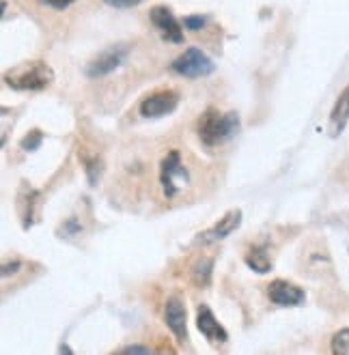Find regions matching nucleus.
<instances>
[{
    "label": "nucleus",
    "instance_id": "nucleus-1",
    "mask_svg": "<svg viewBox=\"0 0 349 355\" xmlns=\"http://www.w3.org/2000/svg\"><path fill=\"white\" fill-rule=\"evenodd\" d=\"M237 130H239V116L235 112L222 114L216 108H207L196 123L198 138L205 147H210V149L231 140L237 134Z\"/></svg>",
    "mask_w": 349,
    "mask_h": 355
},
{
    "label": "nucleus",
    "instance_id": "nucleus-2",
    "mask_svg": "<svg viewBox=\"0 0 349 355\" xmlns=\"http://www.w3.org/2000/svg\"><path fill=\"white\" fill-rule=\"evenodd\" d=\"M5 82L15 91H44L54 82V71L44 60H28L7 71Z\"/></svg>",
    "mask_w": 349,
    "mask_h": 355
},
{
    "label": "nucleus",
    "instance_id": "nucleus-3",
    "mask_svg": "<svg viewBox=\"0 0 349 355\" xmlns=\"http://www.w3.org/2000/svg\"><path fill=\"white\" fill-rule=\"evenodd\" d=\"M160 185L167 198H175L183 187L190 185V173L181 162L179 149L167 153V157L160 164Z\"/></svg>",
    "mask_w": 349,
    "mask_h": 355
},
{
    "label": "nucleus",
    "instance_id": "nucleus-4",
    "mask_svg": "<svg viewBox=\"0 0 349 355\" xmlns=\"http://www.w3.org/2000/svg\"><path fill=\"white\" fill-rule=\"evenodd\" d=\"M214 69H216L214 60L201 48H188L173 60V71L183 78H205V76H212Z\"/></svg>",
    "mask_w": 349,
    "mask_h": 355
},
{
    "label": "nucleus",
    "instance_id": "nucleus-5",
    "mask_svg": "<svg viewBox=\"0 0 349 355\" xmlns=\"http://www.w3.org/2000/svg\"><path fill=\"white\" fill-rule=\"evenodd\" d=\"M128 52H130L128 46H112L106 52L97 54L87 65V76L89 78H104V76L112 73L114 69H119L123 65V60L128 58Z\"/></svg>",
    "mask_w": 349,
    "mask_h": 355
},
{
    "label": "nucleus",
    "instance_id": "nucleus-6",
    "mask_svg": "<svg viewBox=\"0 0 349 355\" xmlns=\"http://www.w3.org/2000/svg\"><path fill=\"white\" fill-rule=\"evenodd\" d=\"M177 103H179V95L175 91H158L142 99L138 110L145 119H160V116L175 112Z\"/></svg>",
    "mask_w": 349,
    "mask_h": 355
},
{
    "label": "nucleus",
    "instance_id": "nucleus-7",
    "mask_svg": "<svg viewBox=\"0 0 349 355\" xmlns=\"http://www.w3.org/2000/svg\"><path fill=\"white\" fill-rule=\"evenodd\" d=\"M149 17L164 39L171 41V44H183V26L169 7H153Z\"/></svg>",
    "mask_w": 349,
    "mask_h": 355
},
{
    "label": "nucleus",
    "instance_id": "nucleus-8",
    "mask_svg": "<svg viewBox=\"0 0 349 355\" xmlns=\"http://www.w3.org/2000/svg\"><path fill=\"white\" fill-rule=\"evenodd\" d=\"M196 327L210 343H227L229 334L220 325V321L214 317V312L207 304H201L196 308Z\"/></svg>",
    "mask_w": 349,
    "mask_h": 355
},
{
    "label": "nucleus",
    "instance_id": "nucleus-9",
    "mask_svg": "<svg viewBox=\"0 0 349 355\" xmlns=\"http://www.w3.org/2000/svg\"><path fill=\"white\" fill-rule=\"evenodd\" d=\"M268 297L276 306H300L306 300V293L293 282L287 280H274L268 286Z\"/></svg>",
    "mask_w": 349,
    "mask_h": 355
},
{
    "label": "nucleus",
    "instance_id": "nucleus-10",
    "mask_svg": "<svg viewBox=\"0 0 349 355\" xmlns=\"http://www.w3.org/2000/svg\"><path fill=\"white\" fill-rule=\"evenodd\" d=\"M164 321H167L169 329L175 334V338L179 343L188 340V317H186V306L179 297H173L167 302V308H164Z\"/></svg>",
    "mask_w": 349,
    "mask_h": 355
},
{
    "label": "nucleus",
    "instance_id": "nucleus-11",
    "mask_svg": "<svg viewBox=\"0 0 349 355\" xmlns=\"http://www.w3.org/2000/svg\"><path fill=\"white\" fill-rule=\"evenodd\" d=\"M239 224H241V211H239V209H231V211L224 216L222 220H218L216 226H212L210 231H205L198 237L203 241H220V239H227L233 231H237Z\"/></svg>",
    "mask_w": 349,
    "mask_h": 355
},
{
    "label": "nucleus",
    "instance_id": "nucleus-12",
    "mask_svg": "<svg viewBox=\"0 0 349 355\" xmlns=\"http://www.w3.org/2000/svg\"><path fill=\"white\" fill-rule=\"evenodd\" d=\"M349 123V85L343 89V93L339 95L334 108H332V114H330V136L337 138L343 134V130L347 128Z\"/></svg>",
    "mask_w": 349,
    "mask_h": 355
},
{
    "label": "nucleus",
    "instance_id": "nucleus-13",
    "mask_svg": "<svg viewBox=\"0 0 349 355\" xmlns=\"http://www.w3.org/2000/svg\"><path fill=\"white\" fill-rule=\"evenodd\" d=\"M246 265H248L253 271L257 274H268L272 269V261H270V254H268V248L265 245H255L248 250V254L244 257Z\"/></svg>",
    "mask_w": 349,
    "mask_h": 355
},
{
    "label": "nucleus",
    "instance_id": "nucleus-14",
    "mask_svg": "<svg viewBox=\"0 0 349 355\" xmlns=\"http://www.w3.org/2000/svg\"><path fill=\"white\" fill-rule=\"evenodd\" d=\"M332 353L334 355H349V327L334 334V338H332Z\"/></svg>",
    "mask_w": 349,
    "mask_h": 355
},
{
    "label": "nucleus",
    "instance_id": "nucleus-15",
    "mask_svg": "<svg viewBox=\"0 0 349 355\" xmlns=\"http://www.w3.org/2000/svg\"><path fill=\"white\" fill-rule=\"evenodd\" d=\"M41 142H44V132H41V130H33L28 136L22 138L19 147H22L24 151H37L41 147Z\"/></svg>",
    "mask_w": 349,
    "mask_h": 355
},
{
    "label": "nucleus",
    "instance_id": "nucleus-16",
    "mask_svg": "<svg viewBox=\"0 0 349 355\" xmlns=\"http://www.w3.org/2000/svg\"><path fill=\"white\" fill-rule=\"evenodd\" d=\"M85 166H87V177H89V183L91 185H95L97 183V179H99V173H101V162H99V157L97 155H93V157H85Z\"/></svg>",
    "mask_w": 349,
    "mask_h": 355
},
{
    "label": "nucleus",
    "instance_id": "nucleus-17",
    "mask_svg": "<svg viewBox=\"0 0 349 355\" xmlns=\"http://www.w3.org/2000/svg\"><path fill=\"white\" fill-rule=\"evenodd\" d=\"M212 267H214V261H201V265L194 269V276H196V282L198 284H210V278H212Z\"/></svg>",
    "mask_w": 349,
    "mask_h": 355
},
{
    "label": "nucleus",
    "instance_id": "nucleus-18",
    "mask_svg": "<svg viewBox=\"0 0 349 355\" xmlns=\"http://www.w3.org/2000/svg\"><path fill=\"white\" fill-rule=\"evenodd\" d=\"M183 26H186L188 31H201L205 26V17H201V15H188L186 19H183Z\"/></svg>",
    "mask_w": 349,
    "mask_h": 355
},
{
    "label": "nucleus",
    "instance_id": "nucleus-19",
    "mask_svg": "<svg viewBox=\"0 0 349 355\" xmlns=\"http://www.w3.org/2000/svg\"><path fill=\"white\" fill-rule=\"evenodd\" d=\"M104 3L114 7V9H132L140 3V0H104Z\"/></svg>",
    "mask_w": 349,
    "mask_h": 355
},
{
    "label": "nucleus",
    "instance_id": "nucleus-20",
    "mask_svg": "<svg viewBox=\"0 0 349 355\" xmlns=\"http://www.w3.org/2000/svg\"><path fill=\"white\" fill-rule=\"evenodd\" d=\"M44 3H46L48 7L56 9V11H63V9H67L69 5H74L76 0H44Z\"/></svg>",
    "mask_w": 349,
    "mask_h": 355
},
{
    "label": "nucleus",
    "instance_id": "nucleus-21",
    "mask_svg": "<svg viewBox=\"0 0 349 355\" xmlns=\"http://www.w3.org/2000/svg\"><path fill=\"white\" fill-rule=\"evenodd\" d=\"M123 355H132V353H142V355H147V353H153L149 347H140V345H130L126 349H121Z\"/></svg>",
    "mask_w": 349,
    "mask_h": 355
},
{
    "label": "nucleus",
    "instance_id": "nucleus-22",
    "mask_svg": "<svg viewBox=\"0 0 349 355\" xmlns=\"http://www.w3.org/2000/svg\"><path fill=\"white\" fill-rule=\"evenodd\" d=\"M19 265H22V263H17V261H15V263H11V265H5V267H3V278H7L9 274H13V271H15Z\"/></svg>",
    "mask_w": 349,
    "mask_h": 355
},
{
    "label": "nucleus",
    "instance_id": "nucleus-23",
    "mask_svg": "<svg viewBox=\"0 0 349 355\" xmlns=\"http://www.w3.org/2000/svg\"><path fill=\"white\" fill-rule=\"evenodd\" d=\"M58 351H60V353H71V349H69V347H65V345H63V347H60Z\"/></svg>",
    "mask_w": 349,
    "mask_h": 355
}]
</instances>
